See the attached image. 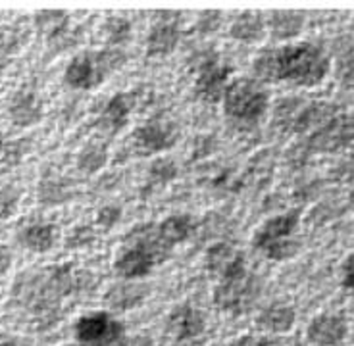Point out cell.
<instances>
[{"instance_id":"obj_1","label":"cell","mask_w":354,"mask_h":346,"mask_svg":"<svg viewBox=\"0 0 354 346\" xmlns=\"http://www.w3.org/2000/svg\"><path fill=\"white\" fill-rule=\"evenodd\" d=\"M331 71V60L322 46L314 43H287L266 48L252 62V75L260 83H287L312 89L322 85Z\"/></svg>"},{"instance_id":"obj_2","label":"cell","mask_w":354,"mask_h":346,"mask_svg":"<svg viewBox=\"0 0 354 346\" xmlns=\"http://www.w3.org/2000/svg\"><path fill=\"white\" fill-rule=\"evenodd\" d=\"M169 250L162 244L156 223H141L125 235L115 252L114 271L124 281H141L168 258Z\"/></svg>"},{"instance_id":"obj_3","label":"cell","mask_w":354,"mask_h":346,"mask_svg":"<svg viewBox=\"0 0 354 346\" xmlns=\"http://www.w3.org/2000/svg\"><path fill=\"white\" fill-rule=\"evenodd\" d=\"M301 215L299 208H292L266 220L252 235V249L272 262H285L297 256L301 250V239H297Z\"/></svg>"},{"instance_id":"obj_4","label":"cell","mask_w":354,"mask_h":346,"mask_svg":"<svg viewBox=\"0 0 354 346\" xmlns=\"http://www.w3.org/2000/svg\"><path fill=\"white\" fill-rule=\"evenodd\" d=\"M223 114L237 127H252L270 110V90L254 77H235L221 98Z\"/></svg>"},{"instance_id":"obj_5","label":"cell","mask_w":354,"mask_h":346,"mask_svg":"<svg viewBox=\"0 0 354 346\" xmlns=\"http://www.w3.org/2000/svg\"><path fill=\"white\" fill-rule=\"evenodd\" d=\"M127 64V54L122 48H102L98 52H83L71 58L64 70V83L70 89L91 90L98 87L108 75L120 71Z\"/></svg>"},{"instance_id":"obj_6","label":"cell","mask_w":354,"mask_h":346,"mask_svg":"<svg viewBox=\"0 0 354 346\" xmlns=\"http://www.w3.org/2000/svg\"><path fill=\"white\" fill-rule=\"evenodd\" d=\"M73 335L81 346H127L124 321L110 310H93L77 318Z\"/></svg>"},{"instance_id":"obj_7","label":"cell","mask_w":354,"mask_h":346,"mask_svg":"<svg viewBox=\"0 0 354 346\" xmlns=\"http://www.w3.org/2000/svg\"><path fill=\"white\" fill-rule=\"evenodd\" d=\"M258 296H260V281L247 269L239 276L218 281L212 300L218 310L231 316H241L250 310V306L257 302Z\"/></svg>"},{"instance_id":"obj_8","label":"cell","mask_w":354,"mask_h":346,"mask_svg":"<svg viewBox=\"0 0 354 346\" xmlns=\"http://www.w3.org/2000/svg\"><path fill=\"white\" fill-rule=\"evenodd\" d=\"M195 71L196 97L210 104L220 102L231 83V66L221 64L214 52H206L195 66Z\"/></svg>"},{"instance_id":"obj_9","label":"cell","mask_w":354,"mask_h":346,"mask_svg":"<svg viewBox=\"0 0 354 346\" xmlns=\"http://www.w3.org/2000/svg\"><path fill=\"white\" fill-rule=\"evenodd\" d=\"M351 144H354V112L335 114L316 131H312L306 141L310 152H335Z\"/></svg>"},{"instance_id":"obj_10","label":"cell","mask_w":354,"mask_h":346,"mask_svg":"<svg viewBox=\"0 0 354 346\" xmlns=\"http://www.w3.org/2000/svg\"><path fill=\"white\" fill-rule=\"evenodd\" d=\"M154 26L147 35V56L151 58H166L169 54L176 52V48L181 43V27L177 23L179 14L176 12H158L154 14Z\"/></svg>"},{"instance_id":"obj_11","label":"cell","mask_w":354,"mask_h":346,"mask_svg":"<svg viewBox=\"0 0 354 346\" xmlns=\"http://www.w3.org/2000/svg\"><path fill=\"white\" fill-rule=\"evenodd\" d=\"M204 267L210 276L221 281V279L239 276L243 271H247L248 264L245 252L237 250L225 240H220V242H214L212 247H208V250H206Z\"/></svg>"},{"instance_id":"obj_12","label":"cell","mask_w":354,"mask_h":346,"mask_svg":"<svg viewBox=\"0 0 354 346\" xmlns=\"http://www.w3.org/2000/svg\"><path fill=\"white\" fill-rule=\"evenodd\" d=\"M177 139H179V133L176 127L160 119L139 125L133 131V146L141 156H154V154L168 151L176 144Z\"/></svg>"},{"instance_id":"obj_13","label":"cell","mask_w":354,"mask_h":346,"mask_svg":"<svg viewBox=\"0 0 354 346\" xmlns=\"http://www.w3.org/2000/svg\"><path fill=\"white\" fill-rule=\"evenodd\" d=\"M348 337V321L341 314L324 311L306 327V338L314 346H339Z\"/></svg>"},{"instance_id":"obj_14","label":"cell","mask_w":354,"mask_h":346,"mask_svg":"<svg viewBox=\"0 0 354 346\" xmlns=\"http://www.w3.org/2000/svg\"><path fill=\"white\" fill-rule=\"evenodd\" d=\"M206 329V316L193 304H179L168 316V331L176 340H193Z\"/></svg>"},{"instance_id":"obj_15","label":"cell","mask_w":354,"mask_h":346,"mask_svg":"<svg viewBox=\"0 0 354 346\" xmlns=\"http://www.w3.org/2000/svg\"><path fill=\"white\" fill-rule=\"evenodd\" d=\"M149 296V287L141 281H118L108 287L104 302L110 311H129L139 308Z\"/></svg>"},{"instance_id":"obj_16","label":"cell","mask_w":354,"mask_h":346,"mask_svg":"<svg viewBox=\"0 0 354 346\" xmlns=\"http://www.w3.org/2000/svg\"><path fill=\"white\" fill-rule=\"evenodd\" d=\"M133 108H135V98L131 93H115L100 112L98 117L100 131H104L106 135L120 133L129 124Z\"/></svg>"},{"instance_id":"obj_17","label":"cell","mask_w":354,"mask_h":346,"mask_svg":"<svg viewBox=\"0 0 354 346\" xmlns=\"http://www.w3.org/2000/svg\"><path fill=\"white\" fill-rule=\"evenodd\" d=\"M10 122L16 127H31L41 122L43 117V102L33 90H18L10 98L8 104Z\"/></svg>"},{"instance_id":"obj_18","label":"cell","mask_w":354,"mask_h":346,"mask_svg":"<svg viewBox=\"0 0 354 346\" xmlns=\"http://www.w3.org/2000/svg\"><path fill=\"white\" fill-rule=\"evenodd\" d=\"M295 323H297V311L285 302H274L266 306L257 318L258 327L270 335H285L295 327Z\"/></svg>"},{"instance_id":"obj_19","label":"cell","mask_w":354,"mask_h":346,"mask_svg":"<svg viewBox=\"0 0 354 346\" xmlns=\"http://www.w3.org/2000/svg\"><path fill=\"white\" fill-rule=\"evenodd\" d=\"M60 237V231L54 223L48 222H37L31 225H26L24 229L19 231L18 240L21 247H26L29 252L35 254H44L50 252L56 247Z\"/></svg>"},{"instance_id":"obj_20","label":"cell","mask_w":354,"mask_h":346,"mask_svg":"<svg viewBox=\"0 0 354 346\" xmlns=\"http://www.w3.org/2000/svg\"><path fill=\"white\" fill-rule=\"evenodd\" d=\"M304 23H306V16L295 10H277L266 18L268 33L274 41H283V43L301 35Z\"/></svg>"},{"instance_id":"obj_21","label":"cell","mask_w":354,"mask_h":346,"mask_svg":"<svg viewBox=\"0 0 354 346\" xmlns=\"http://www.w3.org/2000/svg\"><path fill=\"white\" fill-rule=\"evenodd\" d=\"M195 220L189 213H171L160 223H156L160 240L169 252H171L174 247L185 242L187 239H191V235L195 233Z\"/></svg>"},{"instance_id":"obj_22","label":"cell","mask_w":354,"mask_h":346,"mask_svg":"<svg viewBox=\"0 0 354 346\" xmlns=\"http://www.w3.org/2000/svg\"><path fill=\"white\" fill-rule=\"evenodd\" d=\"M266 33H268V26H266V18L260 12H243L230 26L231 39L237 43H245V45L260 43Z\"/></svg>"},{"instance_id":"obj_23","label":"cell","mask_w":354,"mask_h":346,"mask_svg":"<svg viewBox=\"0 0 354 346\" xmlns=\"http://www.w3.org/2000/svg\"><path fill=\"white\" fill-rule=\"evenodd\" d=\"M35 26L48 41H58L70 27V14L64 10H43L35 14Z\"/></svg>"},{"instance_id":"obj_24","label":"cell","mask_w":354,"mask_h":346,"mask_svg":"<svg viewBox=\"0 0 354 346\" xmlns=\"http://www.w3.org/2000/svg\"><path fill=\"white\" fill-rule=\"evenodd\" d=\"M108 158H110V154H108V148L102 142H88V144H85L77 152L75 166H77L81 173L95 175V173H98L100 169L106 166Z\"/></svg>"},{"instance_id":"obj_25","label":"cell","mask_w":354,"mask_h":346,"mask_svg":"<svg viewBox=\"0 0 354 346\" xmlns=\"http://www.w3.org/2000/svg\"><path fill=\"white\" fill-rule=\"evenodd\" d=\"M37 198L44 206L64 204L71 198V189L60 177H44L37 186Z\"/></svg>"},{"instance_id":"obj_26","label":"cell","mask_w":354,"mask_h":346,"mask_svg":"<svg viewBox=\"0 0 354 346\" xmlns=\"http://www.w3.org/2000/svg\"><path fill=\"white\" fill-rule=\"evenodd\" d=\"M133 27L129 19L122 18V16H114V18L106 19V26H104V35H106L108 46L112 48H120L125 45L129 39H131Z\"/></svg>"},{"instance_id":"obj_27","label":"cell","mask_w":354,"mask_h":346,"mask_svg":"<svg viewBox=\"0 0 354 346\" xmlns=\"http://www.w3.org/2000/svg\"><path fill=\"white\" fill-rule=\"evenodd\" d=\"M177 166L171 158H156L149 168V181L151 185H166L177 177Z\"/></svg>"},{"instance_id":"obj_28","label":"cell","mask_w":354,"mask_h":346,"mask_svg":"<svg viewBox=\"0 0 354 346\" xmlns=\"http://www.w3.org/2000/svg\"><path fill=\"white\" fill-rule=\"evenodd\" d=\"M19 198H21V193H19L18 186H0V222H2V220H8V218H12V215L16 213Z\"/></svg>"},{"instance_id":"obj_29","label":"cell","mask_w":354,"mask_h":346,"mask_svg":"<svg viewBox=\"0 0 354 346\" xmlns=\"http://www.w3.org/2000/svg\"><path fill=\"white\" fill-rule=\"evenodd\" d=\"M122 218H124V208H122V206L106 204V206H102V208L97 212V220H95V223H97L100 229L108 231L122 222Z\"/></svg>"},{"instance_id":"obj_30","label":"cell","mask_w":354,"mask_h":346,"mask_svg":"<svg viewBox=\"0 0 354 346\" xmlns=\"http://www.w3.org/2000/svg\"><path fill=\"white\" fill-rule=\"evenodd\" d=\"M221 19H223V14L221 12H216V10H210V12H203L198 19H196V31L201 35H212L214 31H218L221 26Z\"/></svg>"},{"instance_id":"obj_31","label":"cell","mask_w":354,"mask_h":346,"mask_svg":"<svg viewBox=\"0 0 354 346\" xmlns=\"http://www.w3.org/2000/svg\"><path fill=\"white\" fill-rule=\"evenodd\" d=\"M95 239V233L91 227H75L71 231V235H68V240H66V247L68 249H77V247H83V244H88L91 240Z\"/></svg>"},{"instance_id":"obj_32","label":"cell","mask_w":354,"mask_h":346,"mask_svg":"<svg viewBox=\"0 0 354 346\" xmlns=\"http://www.w3.org/2000/svg\"><path fill=\"white\" fill-rule=\"evenodd\" d=\"M341 287L351 296H354V252L348 254L345 262L341 264Z\"/></svg>"},{"instance_id":"obj_33","label":"cell","mask_w":354,"mask_h":346,"mask_svg":"<svg viewBox=\"0 0 354 346\" xmlns=\"http://www.w3.org/2000/svg\"><path fill=\"white\" fill-rule=\"evenodd\" d=\"M26 141H14L6 144L4 148V162L6 164H18L21 160V156L26 154Z\"/></svg>"},{"instance_id":"obj_34","label":"cell","mask_w":354,"mask_h":346,"mask_svg":"<svg viewBox=\"0 0 354 346\" xmlns=\"http://www.w3.org/2000/svg\"><path fill=\"white\" fill-rule=\"evenodd\" d=\"M214 148H216V141L214 137H198L195 141V146H193V156L195 158H206L208 154H212Z\"/></svg>"},{"instance_id":"obj_35","label":"cell","mask_w":354,"mask_h":346,"mask_svg":"<svg viewBox=\"0 0 354 346\" xmlns=\"http://www.w3.org/2000/svg\"><path fill=\"white\" fill-rule=\"evenodd\" d=\"M341 83L346 89L354 90V58H348L341 68Z\"/></svg>"},{"instance_id":"obj_36","label":"cell","mask_w":354,"mask_h":346,"mask_svg":"<svg viewBox=\"0 0 354 346\" xmlns=\"http://www.w3.org/2000/svg\"><path fill=\"white\" fill-rule=\"evenodd\" d=\"M14 264V254H12V250L6 247V244H2L0 242V276H4V273H8V269Z\"/></svg>"},{"instance_id":"obj_37","label":"cell","mask_w":354,"mask_h":346,"mask_svg":"<svg viewBox=\"0 0 354 346\" xmlns=\"http://www.w3.org/2000/svg\"><path fill=\"white\" fill-rule=\"evenodd\" d=\"M0 346H27L24 338L16 337V335H10V333H2L0 331Z\"/></svg>"},{"instance_id":"obj_38","label":"cell","mask_w":354,"mask_h":346,"mask_svg":"<svg viewBox=\"0 0 354 346\" xmlns=\"http://www.w3.org/2000/svg\"><path fill=\"white\" fill-rule=\"evenodd\" d=\"M266 343L260 337H254V335H248V337H243L239 340H235L231 346H264Z\"/></svg>"},{"instance_id":"obj_39","label":"cell","mask_w":354,"mask_h":346,"mask_svg":"<svg viewBox=\"0 0 354 346\" xmlns=\"http://www.w3.org/2000/svg\"><path fill=\"white\" fill-rule=\"evenodd\" d=\"M127 346H152V340L147 337H137L127 343Z\"/></svg>"},{"instance_id":"obj_40","label":"cell","mask_w":354,"mask_h":346,"mask_svg":"<svg viewBox=\"0 0 354 346\" xmlns=\"http://www.w3.org/2000/svg\"><path fill=\"white\" fill-rule=\"evenodd\" d=\"M348 208H351V212H354V189L348 193Z\"/></svg>"},{"instance_id":"obj_41","label":"cell","mask_w":354,"mask_h":346,"mask_svg":"<svg viewBox=\"0 0 354 346\" xmlns=\"http://www.w3.org/2000/svg\"><path fill=\"white\" fill-rule=\"evenodd\" d=\"M4 148H6V142H4V139H2V135H0V154L4 152Z\"/></svg>"},{"instance_id":"obj_42","label":"cell","mask_w":354,"mask_h":346,"mask_svg":"<svg viewBox=\"0 0 354 346\" xmlns=\"http://www.w3.org/2000/svg\"><path fill=\"white\" fill-rule=\"evenodd\" d=\"M60 346H81L80 343H68V345H60Z\"/></svg>"}]
</instances>
